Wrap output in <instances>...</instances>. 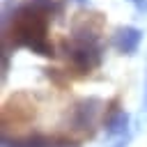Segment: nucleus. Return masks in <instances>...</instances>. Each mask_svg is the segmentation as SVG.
Returning a JSON list of instances; mask_svg holds the SVG:
<instances>
[{
    "label": "nucleus",
    "instance_id": "obj_1",
    "mask_svg": "<svg viewBox=\"0 0 147 147\" xmlns=\"http://www.w3.org/2000/svg\"><path fill=\"white\" fill-rule=\"evenodd\" d=\"M138 39H140L138 30L126 28V30H122V32H119V44H122V48H126V51H131V48L138 44Z\"/></svg>",
    "mask_w": 147,
    "mask_h": 147
}]
</instances>
